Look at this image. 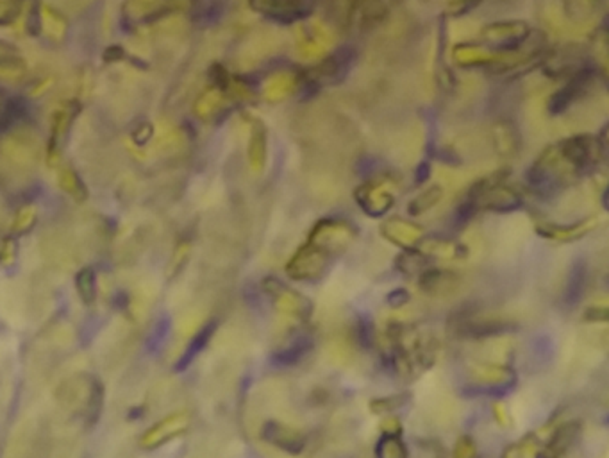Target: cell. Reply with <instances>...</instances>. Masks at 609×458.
<instances>
[{
    "label": "cell",
    "mask_w": 609,
    "mask_h": 458,
    "mask_svg": "<svg viewBox=\"0 0 609 458\" xmlns=\"http://www.w3.org/2000/svg\"><path fill=\"white\" fill-rule=\"evenodd\" d=\"M379 428H381V433H402V424L395 415H388V417L382 419V423Z\"/></svg>",
    "instance_id": "cell-16"
},
{
    "label": "cell",
    "mask_w": 609,
    "mask_h": 458,
    "mask_svg": "<svg viewBox=\"0 0 609 458\" xmlns=\"http://www.w3.org/2000/svg\"><path fill=\"white\" fill-rule=\"evenodd\" d=\"M502 458H527L526 453L522 451V446L518 444H513V446L507 447L506 451H504Z\"/></svg>",
    "instance_id": "cell-18"
},
{
    "label": "cell",
    "mask_w": 609,
    "mask_h": 458,
    "mask_svg": "<svg viewBox=\"0 0 609 458\" xmlns=\"http://www.w3.org/2000/svg\"><path fill=\"white\" fill-rule=\"evenodd\" d=\"M263 290L270 299L272 306L279 315L293 319L295 322L304 324L311 319L313 313V303L299 290L291 289L288 284L281 283L275 277H267L263 281Z\"/></svg>",
    "instance_id": "cell-1"
},
{
    "label": "cell",
    "mask_w": 609,
    "mask_h": 458,
    "mask_svg": "<svg viewBox=\"0 0 609 458\" xmlns=\"http://www.w3.org/2000/svg\"><path fill=\"white\" fill-rule=\"evenodd\" d=\"M470 378L476 387L491 392H507L516 384V374L509 365L493 364V362H481V364L471 365Z\"/></svg>",
    "instance_id": "cell-5"
},
{
    "label": "cell",
    "mask_w": 609,
    "mask_h": 458,
    "mask_svg": "<svg viewBox=\"0 0 609 458\" xmlns=\"http://www.w3.org/2000/svg\"><path fill=\"white\" fill-rule=\"evenodd\" d=\"M461 277L454 270L425 269L418 277V289L432 297L452 296L460 289Z\"/></svg>",
    "instance_id": "cell-6"
},
{
    "label": "cell",
    "mask_w": 609,
    "mask_h": 458,
    "mask_svg": "<svg viewBox=\"0 0 609 458\" xmlns=\"http://www.w3.org/2000/svg\"><path fill=\"white\" fill-rule=\"evenodd\" d=\"M373 453L375 458H409L408 446L397 433H381Z\"/></svg>",
    "instance_id": "cell-9"
},
{
    "label": "cell",
    "mask_w": 609,
    "mask_h": 458,
    "mask_svg": "<svg viewBox=\"0 0 609 458\" xmlns=\"http://www.w3.org/2000/svg\"><path fill=\"white\" fill-rule=\"evenodd\" d=\"M389 299L393 301H388V303L392 304V306H395V308H399V306H404V304L408 303L409 296L404 292V290H399V292H393Z\"/></svg>",
    "instance_id": "cell-17"
},
{
    "label": "cell",
    "mask_w": 609,
    "mask_h": 458,
    "mask_svg": "<svg viewBox=\"0 0 609 458\" xmlns=\"http://www.w3.org/2000/svg\"><path fill=\"white\" fill-rule=\"evenodd\" d=\"M75 289L84 304H93L97 301V280L91 269H83L75 277Z\"/></svg>",
    "instance_id": "cell-10"
},
{
    "label": "cell",
    "mask_w": 609,
    "mask_h": 458,
    "mask_svg": "<svg viewBox=\"0 0 609 458\" xmlns=\"http://www.w3.org/2000/svg\"><path fill=\"white\" fill-rule=\"evenodd\" d=\"M409 401V394H392L370 401V412L375 415H392Z\"/></svg>",
    "instance_id": "cell-11"
},
{
    "label": "cell",
    "mask_w": 609,
    "mask_h": 458,
    "mask_svg": "<svg viewBox=\"0 0 609 458\" xmlns=\"http://www.w3.org/2000/svg\"><path fill=\"white\" fill-rule=\"evenodd\" d=\"M192 415L188 410H175L170 412L168 415L154 423L145 433L140 438V444L145 450H156L159 446H165L166 443L173 440V438L181 437L188 431Z\"/></svg>",
    "instance_id": "cell-3"
},
{
    "label": "cell",
    "mask_w": 609,
    "mask_h": 458,
    "mask_svg": "<svg viewBox=\"0 0 609 458\" xmlns=\"http://www.w3.org/2000/svg\"><path fill=\"white\" fill-rule=\"evenodd\" d=\"M581 437V423L577 421H568V423L559 424L550 435L549 443L543 447L540 458H565L570 450L575 446V443Z\"/></svg>",
    "instance_id": "cell-7"
},
{
    "label": "cell",
    "mask_w": 609,
    "mask_h": 458,
    "mask_svg": "<svg viewBox=\"0 0 609 458\" xmlns=\"http://www.w3.org/2000/svg\"><path fill=\"white\" fill-rule=\"evenodd\" d=\"M330 254L326 253L322 247L314 244L304 245L299 253L293 254L286 265V273L291 280L302 281V283H313L319 281L326 274L329 265Z\"/></svg>",
    "instance_id": "cell-2"
},
{
    "label": "cell",
    "mask_w": 609,
    "mask_h": 458,
    "mask_svg": "<svg viewBox=\"0 0 609 458\" xmlns=\"http://www.w3.org/2000/svg\"><path fill=\"white\" fill-rule=\"evenodd\" d=\"M424 258L425 254L420 253H408L404 254V256H401V261H399V269L402 270V273L406 274H415V273H424L425 267H424Z\"/></svg>",
    "instance_id": "cell-13"
},
{
    "label": "cell",
    "mask_w": 609,
    "mask_h": 458,
    "mask_svg": "<svg viewBox=\"0 0 609 458\" xmlns=\"http://www.w3.org/2000/svg\"><path fill=\"white\" fill-rule=\"evenodd\" d=\"M386 229H388V233H386V237L389 238V240H393L395 244H401V245H413L415 242L418 240V237H420V233H418L417 229H413L411 225H406L404 222H399V225L395 228V225H386Z\"/></svg>",
    "instance_id": "cell-12"
},
{
    "label": "cell",
    "mask_w": 609,
    "mask_h": 458,
    "mask_svg": "<svg viewBox=\"0 0 609 458\" xmlns=\"http://www.w3.org/2000/svg\"><path fill=\"white\" fill-rule=\"evenodd\" d=\"M491 412H493V419H495L500 426H507V423H509V412H507L506 405L500 403V401H493V403H491Z\"/></svg>",
    "instance_id": "cell-15"
},
{
    "label": "cell",
    "mask_w": 609,
    "mask_h": 458,
    "mask_svg": "<svg viewBox=\"0 0 609 458\" xmlns=\"http://www.w3.org/2000/svg\"><path fill=\"white\" fill-rule=\"evenodd\" d=\"M313 346V340L309 335H295L290 340H286L284 344H281L279 351H277V360L281 364H293V362H299L302 356L307 355V351Z\"/></svg>",
    "instance_id": "cell-8"
},
{
    "label": "cell",
    "mask_w": 609,
    "mask_h": 458,
    "mask_svg": "<svg viewBox=\"0 0 609 458\" xmlns=\"http://www.w3.org/2000/svg\"><path fill=\"white\" fill-rule=\"evenodd\" d=\"M261 438L268 446L291 457L300 454L307 446V435L302 430L281 421H267L261 428Z\"/></svg>",
    "instance_id": "cell-4"
},
{
    "label": "cell",
    "mask_w": 609,
    "mask_h": 458,
    "mask_svg": "<svg viewBox=\"0 0 609 458\" xmlns=\"http://www.w3.org/2000/svg\"><path fill=\"white\" fill-rule=\"evenodd\" d=\"M452 458H477V446L474 443V438L463 435L454 444V453Z\"/></svg>",
    "instance_id": "cell-14"
}]
</instances>
